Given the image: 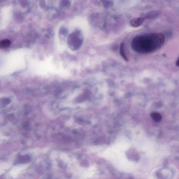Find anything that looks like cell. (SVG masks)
<instances>
[{
  "mask_svg": "<svg viewBox=\"0 0 179 179\" xmlns=\"http://www.w3.org/2000/svg\"><path fill=\"white\" fill-rule=\"evenodd\" d=\"M30 156L28 155L24 156H19L17 159V161L18 163H24L28 162L30 160Z\"/></svg>",
  "mask_w": 179,
  "mask_h": 179,
  "instance_id": "obj_4",
  "label": "cell"
},
{
  "mask_svg": "<svg viewBox=\"0 0 179 179\" xmlns=\"http://www.w3.org/2000/svg\"><path fill=\"white\" fill-rule=\"evenodd\" d=\"M0 179H2V178H0Z\"/></svg>",
  "mask_w": 179,
  "mask_h": 179,
  "instance_id": "obj_10",
  "label": "cell"
},
{
  "mask_svg": "<svg viewBox=\"0 0 179 179\" xmlns=\"http://www.w3.org/2000/svg\"><path fill=\"white\" fill-rule=\"evenodd\" d=\"M176 66H177V67H179V59H178L176 61Z\"/></svg>",
  "mask_w": 179,
  "mask_h": 179,
  "instance_id": "obj_9",
  "label": "cell"
},
{
  "mask_svg": "<svg viewBox=\"0 0 179 179\" xmlns=\"http://www.w3.org/2000/svg\"><path fill=\"white\" fill-rule=\"evenodd\" d=\"M82 37L79 32H75L71 34L68 37V45L72 50H77L82 45Z\"/></svg>",
  "mask_w": 179,
  "mask_h": 179,
  "instance_id": "obj_2",
  "label": "cell"
},
{
  "mask_svg": "<svg viewBox=\"0 0 179 179\" xmlns=\"http://www.w3.org/2000/svg\"><path fill=\"white\" fill-rule=\"evenodd\" d=\"M11 41L8 39L0 41V49H5L9 47L11 45Z\"/></svg>",
  "mask_w": 179,
  "mask_h": 179,
  "instance_id": "obj_5",
  "label": "cell"
},
{
  "mask_svg": "<svg viewBox=\"0 0 179 179\" xmlns=\"http://www.w3.org/2000/svg\"><path fill=\"white\" fill-rule=\"evenodd\" d=\"M120 54L121 55V57L123 58L125 60L128 62L129 61L125 53L124 50V43H123L121 44V46H120Z\"/></svg>",
  "mask_w": 179,
  "mask_h": 179,
  "instance_id": "obj_7",
  "label": "cell"
},
{
  "mask_svg": "<svg viewBox=\"0 0 179 179\" xmlns=\"http://www.w3.org/2000/svg\"><path fill=\"white\" fill-rule=\"evenodd\" d=\"M10 102V100L9 99H5L3 100V102L5 104H8Z\"/></svg>",
  "mask_w": 179,
  "mask_h": 179,
  "instance_id": "obj_8",
  "label": "cell"
},
{
  "mask_svg": "<svg viewBox=\"0 0 179 179\" xmlns=\"http://www.w3.org/2000/svg\"><path fill=\"white\" fill-rule=\"evenodd\" d=\"M151 116L154 121L156 122L160 121L162 118L161 114L158 113L153 112L151 113Z\"/></svg>",
  "mask_w": 179,
  "mask_h": 179,
  "instance_id": "obj_6",
  "label": "cell"
},
{
  "mask_svg": "<svg viewBox=\"0 0 179 179\" xmlns=\"http://www.w3.org/2000/svg\"><path fill=\"white\" fill-rule=\"evenodd\" d=\"M144 19L143 18H136L131 20L130 21V25L134 28H137L142 25L144 23Z\"/></svg>",
  "mask_w": 179,
  "mask_h": 179,
  "instance_id": "obj_3",
  "label": "cell"
},
{
  "mask_svg": "<svg viewBox=\"0 0 179 179\" xmlns=\"http://www.w3.org/2000/svg\"><path fill=\"white\" fill-rule=\"evenodd\" d=\"M164 41V36L161 34H147L134 38L131 46L136 52L146 54L158 50L163 45Z\"/></svg>",
  "mask_w": 179,
  "mask_h": 179,
  "instance_id": "obj_1",
  "label": "cell"
}]
</instances>
